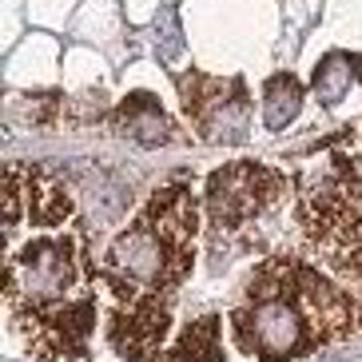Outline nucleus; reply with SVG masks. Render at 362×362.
<instances>
[{
    "instance_id": "1a4fd4ad",
    "label": "nucleus",
    "mask_w": 362,
    "mask_h": 362,
    "mask_svg": "<svg viewBox=\"0 0 362 362\" xmlns=\"http://www.w3.org/2000/svg\"><path fill=\"white\" fill-rule=\"evenodd\" d=\"M175 358H180V362H215V358H219V351H215V322L203 319L199 327L187 330Z\"/></svg>"
},
{
    "instance_id": "7ed1b4c3",
    "label": "nucleus",
    "mask_w": 362,
    "mask_h": 362,
    "mask_svg": "<svg viewBox=\"0 0 362 362\" xmlns=\"http://www.w3.org/2000/svg\"><path fill=\"white\" fill-rule=\"evenodd\" d=\"M107 263L116 267L119 275L136 279V283H156V279H163L168 271L180 275L183 271V251H171V243L156 231V227L139 223V227H132L128 235H119L116 243H112Z\"/></svg>"
},
{
    "instance_id": "423d86ee",
    "label": "nucleus",
    "mask_w": 362,
    "mask_h": 362,
    "mask_svg": "<svg viewBox=\"0 0 362 362\" xmlns=\"http://www.w3.org/2000/svg\"><path fill=\"white\" fill-rule=\"evenodd\" d=\"M203 132H207V139H215V144H235V139H243V132H247L243 96H239V92H235V96H215L211 104L203 107Z\"/></svg>"
},
{
    "instance_id": "9d476101",
    "label": "nucleus",
    "mask_w": 362,
    "mask_h": 362,
    "mask_svg": "<svg viewBox=\"0 0 362 362\" xmlns=\"http://www.w3.org/2000/svg\"><path fill=\"white\" fill-rule=\"evenodd\" d=\"M160 56L163 60H180V52H183V36H180V24H175V12L171 8H163L160 12Z\"/></svg>"
},
{
    "instance_id": "f03ea898",
    "label": "nucleus",
    "mask_w": 362,
    "mask_h": 362,
    "mask_svg": "<svg viewBox=\"0 0 362 362\" xmlns=\"http://www.w3.org/2000/svg\"><path fill=\"white\" fill-rule=\"evenodd\" d=\"M279 187V175H271L267 168L255 163H235L211 175V187H207V207H211L215 223L219 227H235L239 219L255 215Z\"/></svg>"
},
{
    "instance_id": "6e6552de",
    "label": "nucleus",
    "mask_w": 362,
    "mask_h": 362,
    "mask_svg": "<svg viewBox=\"0 0 362 362\" xmlns=\"http://www.w3.org/2000/svg\"><path fill=\"white\" fill-rule=\"evenodd\" d=\"M298 107H303V88L295 84V76H275L263 96L267 128H287L291 119L298 116Z\"/></svg>"
},
{
    "instance_id": "20e7f679",
    "label": "nucleus",
    "mask_w": 362,
    "mask_h": 362,
    "mask_svg": "<svg viewBox=\"0 0 362 362\" xmlns=\"http://www.w3.org/2000/svg\"><path fill=\"white\" fill-rule=\"evenodd\" d=\"M72 251L68 243H33L8 271V291H24L28 298H56L72 287Z\"/></svg>"
},
{
    "instance_id": "39448f33",
    "label": "nucleus",
    "mask_w": 362,
    "mask_h": 362,
    "mask_svg": "<svg viewBox=\"0 0 362 362\" xmlns=\"http://www.w3.org/2000/svg\"><path fill=\"white\" fill-rule=\"evenodd\" d=\"M119 128H124V136H132L144 148H156V144H163L171 136L168 116L160 112V104L151 96H132L128 107L119 112Z\"/></svg>"
},
{
    "instance_id": "f257e3e1",
    "label": "nucleus",
    "mask_w": 362,
    "mask_h": 362,
    "mask_svg": "<svg viewBox=\"0 0 362 362\" xmlns=\"http://www.w3.org/2000/svg\"><path fill=\"white\" fill-rule=\"evenodd\" d=\"M295 295V291H291ZM291 295H271L259 298L251 310L239 315V327H243L247 346H255L263 358H287L298 354L303 342H307V315L298 307V298Z\"/></svg>"
},
{
    "instance_id": "0eeeda50",
    "label": "nucleus",
    "mask_w": 362,
    "mask_h": 362,
    "mask_svg": "<svg viewBox=\"0 0 362 362\" xmlns=\"http://www.w3.org/2000/svg\"><path fill=\"white\" fill-rule=\"evenodd\" d=\"M362 76V60L358 56H346V52H330L327 60H322L319 68H315V92H319L322 104H339L346 92H351V84Z\"/></svg>"
}]
</instances>
